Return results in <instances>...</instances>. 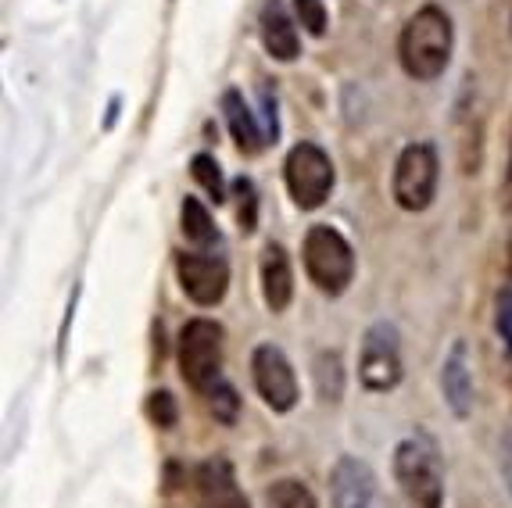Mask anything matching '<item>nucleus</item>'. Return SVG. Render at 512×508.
Wrapping results in <instances>:
<instances>
[{"instance_id": "39448f33", "label": "nucleus", "mask_w": 512, "mask_h": 508, "mask_svg": "<svg viewBox=\"0 0 512 508\" xmlns=\"http://www.w3.org/2000/svg\"><path fill=\"white\" fill-rule=\"evenodd\" d=\"M180 373L194 390L208 394L222 380V326L212 319H190L180 333Z\"/></svg>"}, {"instance_id": "6ab92c4d", "label": "nucleus", "mask_w": 512, "mask_h": 508, "mask_svg": "<svg viewBox=\"0 0 512 508\" xmlns=\"http://www.w3.org/2000/svg\"><path fill=\"white\" fill-rule=\"evenodd\" d=\"M208 398V412L219 419V423H226V426H233L237 423V412H240V398H237V390L230 387L226 380H219L212 390L205 394Z\"/></svg>"}, {"instance_id": "412c9836", "label": "nucleus", "mask_w": 512, "mask_h": 508, "mask_svg": "<svg viewBox=\"0 0 512 508\" xmlns=\"http://www.w3.org/2000/svg\"><path fill=\"white\" fill-rule=\"evenodd\" d=\"M294 11H298V22L312 36H323L326 33V8H323V0H294Z\"/></svg>"}, {"instance_id": "423d86ee", "label": "nucleus", "mask_w": 512, "mask_h": 508, "mask_svg": "<svg viewBox=\"0 0 512 508\" xmlns=\"http://www.w3.org/2000/svg\"><path fill=\"white\" fill-rule=\"evenodd\" d=\"M283 176H287V190H291L294 204L305 208V212L323 208L326 197L333 194V183H337L330 154H326L319 144L291 147L287 165H283Z\"/></svg>"}, {"instance_id": "2eb2a0df", "label": "nucleus", "mask_w": 512, "mask_h": 508, "mask_svg": "<svg viewBox=\"0 0 512 508\" xmlns=\"http://www.w3.org/2000/svg\"><path fill=\"white\" fill-rule=\"evenodd\" d=\"M222 115H226V126H230L233 140H237V147L244 154H255L258 147L265 144L262 140V129H258L255 115H251V108L244 104V97L237 94V90H226L222 94Z\"/></svg>"}, {"instance_id": "b1692460", "label": "nucleus", "mask_w": 512, "mask_h": 508, "mask_svg": "<svg viewBox=\"0 0 512 508\" xmlns=\"http://www.w3.org/2000/svg\"><path fill=\"white\" fill-rule=\"evenodd\" d=\"M498 466H502V476L512 491V433H505L502 444H498Z\"/></svg>"}, {"instance_id": "4be33fe9", "label": "nucleus", "mask_w": 512, "mask_h": 508, "mask_svg": "<svg viewBox=\"0 0 512 508\" xmlns=\"http://www.w3.org/2000/svg\"><path fill=\"white\" fill-rule=\"evenodd\" d=\"M147 412H151V419L162 426V430L176 426V401H172L169 390H154L151 401H147Z\"/></svg>"}, {"instance_id": "4468645a", "label": "nucleus", "mask_w": 512, "mask_h": 508, "mask_svg": "<svg viewBox=\"0 0 512 508\" xmlns=\"http://www.w3.org/2000/svg\"><path fill=\"white\" fill-rule=\"evenodd\" d=\"M262 297L269 312H287L294 301V269L280 244H265L262 251Z\"/></svg>"}, {"instance_id": "9d476101", "label": "nucleus", "mask_w": 512, "mask_h": 508, "mask_svg": "<svg viewBox=\"0 0 512 508\" xmlns=\"http://www.w3.org/2000/svg\"><path fill=\"white\" fill-rule=\"evenodd\" d=\"M330 505L333 508H387L380 480L369 462L355 455H341L330 469Z\"/></svg>"}, {"instance_id": "9b49d317", "label": "nucleus", "mask_w": 512, "mask_h": 508, "mask_svg": "<svg viewBox=\"0 0 512 508\" xmlns=\"http://www.w3.org/2000/svg\"><path fill=\"white\" fill-rule=\"evenodd\" d=\"M194 505L197 508H251L248 494L240 491L237 473L226 458H208L194 473Z\"/></svg>"}, {"instance_id": "393cba45", "label": "nucleus", "mask_w": 512, "mask_h": 508, "mask_svg": "<svg viewBox=\"0 0 512 508\" xmlns=\"http://www.w3.org/2000/svg\"><path fill=\"white\" fill-rule=\"evenodd\" d=\"M505 197H509V204H512V158H509V172H505Z\"/></svg>"}, {"instance_id": "dca6fc26", "label": "nucleus", "mask_w": 512, "mask_h": 508, "mask_svg": "<svg viewBox=\"0 0 512 508\" xmlns=\"http://www.w3.org/2000/svg\"><path fill=\"white\" fill-rule=\"evenodd\" d=\"M180 219H183V237H187L190 244H197V247L219 244V229H215L212 215H208V208L197 201V197H187V201H183Z\"/></svg>"}, {"instance_id": "f03ea898", "label": "nucleus", "mask_w": 512, "mask_h": 508, "mask_svg": "<svg viewBox=\"0 0 512 508\" xmlns=\"http://www.w3.org/2000/svg\"><path fill=\"white\" fill-rule=\"evenodd\" d=\"M394 480L409 508L444 505V462L427 433H412L394 448Z\"/></svg>"}, {"instance_id": "a211bd4d", "label": "nucleus", "mask_w": 512, "mask_h": 508, "mask_svg": "<svg viewBox=\"0 0 512 508\" xmlns=\"http://www.w3.org/2000/svg\"><path fill=\"white\" fill-rule=\"evenodd\" d=\"M312 373H316V387H319V394H323V401H341L344 369H341V355H337V351H319L316 362H312Z\"/></svg>"}, {"instance_id": "1a4fd4ad", "label": "nucleus", "mask_w": 512, "mask_h": 508, "mask_svg": "<svg viewBox=\"0 0 512 508\" xmlns=\"http://www.w3.org/2000/svg\"><path fill=\"white\" fill-rule=\"evenodd\" d=\"M176 272H180L183 294L201 308L219 305L226 290H230V265L222 254L212 251H190L176 258Z\"/></svg>"}, {"instance_id": "5701e85b", "label": "nucleus", "mask_w": 512, "mask_h": 508, "mask_svg": "<svg viewBox=\"0 0 512 508\" xmlns=\"http://www.w3.org/2000/svg\"><path fill=\"white\" fill-rule=\"evenodd\" d=\"M495 326L502 333V340L512 348V287H505L498 294V312H495Z\"/></svg>"}, {"instance_id": "aec40b11", "label": "nucleus", "mask_w": 512, "mask_h": 508, "mask_svg": "<svg viewBox=\"0 0 512 508\" xmlns=\"http://www.w3.org/2000/svg\"><path fill=\"white\" fill-rule=\"evenodd\" d=\"M190 172H194V179L205 187V194L212 197L215 204L226 197V183H222V172H219V161L212 158V154H197L194 161H190Z\"/></svg>"}, {"instance_id": "f257e3e1", "label": "nucleus", "mask_w": 512, "mask_h": 508, "mask_svg": "<svg viewBox=\"0 0 512 508\" xmlns=\"http://www.w3.org/2000/svg\"><path fill=\"white\" fill-rule=\"evenodd\" d=\"M452 47H455L452 18L444 15L441 8H434V4L419 8L405 22L402 36H398V58H402V68L416 83L441 79L448 61H452Z\"/></svg>"}, {"instance_id": "f3484780", "label": "nucleus", "mask_w": 512, "mask_h": 508, "mask_svg": "<svg viewBox=\"0 0 512 508\" xmlns=\"http://www.w3.org/2000/svg\"><path fill=\"white\" fill-rule=\"evenodd\" d=\"M265 508H319V505H316V494L308 491L305 480L283 476V480L265 487Z\"/></svg>"}, {"instance_id": "0eeeda50", "label": "nucleus", "mask_w": 512, "mask_h": 508, "mask_svg": "<svg viewBox=\"0 0 512 508\" xmlns=\"http://www.w3.org/2000/svg\"><path fill=\"white\" fill-rule=\"evenodd\" d=\"M359 380L373 394H387L402 383V344L394 322H373L359 348Z\"/></svg>"}, {"instance_id": "f8f14e48", "label": "nucleus", "mask_w": 512, "mask_h": 508, "mask_svg": "<svg viewBox=\"0 0 512 508\" xmlns=\"http://www.w3.org/2000/svg\"><path fill=\"white\" fill-rule=\"evenodd\" d=\"M441 390L448 408L459 419H466L473 412V365H470V348L462 340H455L452 351L441 362Z\"/></svg>"}, {"instance_id": "7ed1b4c3", "label": "nucleus", "mask_w": 512, "mask_h": 508, "mask_svg": "<svg viewBox=\"0 0 512 508\" xmlns=\"http://www.w3.org/2000/svg\"><path fill=\"white\" fill-rule=\"evenodd\" d=\"M301 258H305L308 280L330 297H341L355 280V251L341 229L323 226V222L312 226L301 244Z\"/></svg>"}, {"instance_id": "6e6552de", "label": "nucleus", "mask_w": 512, "mask_h": 508, "mask_svg": "<svg viewBox=\"0 0 512 508\" xmlns=\"http://www.w3.org/2000/svg\"><path fill=\"white\" fill-rule=\"evenodd\" d=\"M251 376H255L258 398L273 412H291L298 405V376H294L291 358L276 344H258L251 355Z\"/></svg>"}, {"instance_id": "20e7f679", "label": "nucleus", "mask_w": 512, "mask_h": 508, "mask_svg": "<svg viewBox=\"0 0 512 508\" xmlns=\"http://www.w3.org/2000/svg\"><path fill=\"white\" fill-rule=\"evenodd\" d=\"M441 183V158L434 144H409L394 161L391 194L405 212H427Z\"/></svg>"}, {"instance_id": "ddd939ff", "label": "nucleus", "mask_w": 512, "mask_h": 508, "mask_svg": "<svg viewBox=\"0 0 512 508\" xmlns=\"http://www.w3.org/2000/svg\"><path fill=\"white\" fill-rule=\"evenodd\" d=\"M262 43L265 51L273 54L276 61H294L301 54V36L298 26H294V18L287 15L283 8V0H265L262 4Z\"/></svg>"}]
</instances>
